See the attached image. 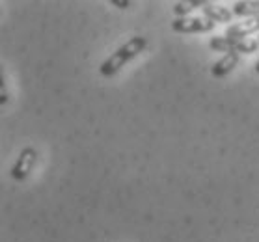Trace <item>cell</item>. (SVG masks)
<instances>
[{
	"mask_svg": "<svg viewBox=\"0 0 259 242\" xmlns=\"http://www.w3.org/2000/svg\"><path fill=\"white\" fill-rule=\"evenodd\" d=\"M146 47H147L146 37H142V36L131 37L129 41L125 43V45H121L116 53H112L103 64H101V67H99L101 75H103V77H114L125 64H129L131 60L136 58L140 53H144Z\"/></svg>",
	"mask_w": 259,
	"mask_h": 242,
	"instance_id": "6da1fadb",
	"label": "cell"
},
{
	"mask_svg": "<svg viewBox=\"0 0 259 242\" xmlns=\"http://www.w3.org/2000/svg\"><path fill=\"white\" fill-rule=\"evenodd\" d=\"M239 60H241V54L239 53L224 54V56L211 67V75L214 78H224L226 75H230V73L235 69L237 64H239Z\"/></svg>",
	"mask_w": 259,
	"mask_h": 242,
	"instance_id": "5b68a950",
	"label": "cell"
},
{
	"mask_svg": "<svg viewBox=\"0 0 259 242\" xmlns=\"http://www.w3.org/2000/svg\"><path fill=\"white\" fill-rule=\"evenodd\" d=\"M201 13L203 17L212 21V23H230L233 19V12L228 10V8L220 6V4H212V2H205L203 8H201Z\"/></svg>",
	"mask_w": 259,
	"mask_h": 242,
	"instance_id": "8992f818",
	"label": "cell"
},
{
	"mask_svg": "<svg viewBox=\"0 0 259 242\" xmlns=\"http://www.w3.org/2000/svg\"><path fill=\"white\" fill-rule=\"evenodd\" d=\"M209 47H211L214 53H224V54L237 53L239 39H230V37H226V36H214V37H211Z\"/></svg>",
	"mask_w": 259,
	"mask_h": 242,
	"instance_id": "ba28073f",
	"label": "cell"
},
{
	"mask_svg": "<svg viewBox=\"0 0 259 242\" xmlns=\"http://www.w3.org/2000/svg\"><path fill=\"white\" fill-rule=\"evenodd\" d=\"M257 32H259V17H250V19H244L242 23L230 24L226 28L224 36L230 37V39H246L248 36L257 34Z\"/></svg>",
	"mask_w": 259,
	"mask_h": 242,
	"instance_id": "277c9868",
	"label": "cell"
},
{
	"mask_svg": "<svg viewBox=\"0 0 259 242\" xmlns=\"http://www.w3.org/2000/svg\"><path fill=\"white\" fill-rule=\"evenodd\" d=\"M257 41H259V36H257Z\"/></svg>",
	"mask_w": 259,
	"mask_h": 242,
	"instance_id": "7c38bea8",
	"label": "cell"
},
{
	"mask_svg": "<svg viewBox=\"0 0 259 242\" xmlns=\"http://www.w3.org/2000/svg\"><path fill=\"white\" fill-rule=\"evenodd\" d=\"M35 162H37V151L34 148H24L12 168V177L15 181H24L32 173Z\"/></svg>",
	"mask_w": 259,
	"mask_h": 242,
	"instance_id": "3957f363",
	"label": "cell"
},
{
	"mask_svg": "<svg viewBox=\"0 0 259 242\" xmlns=\"http://www.w3.org/2000/svg\"><path fill=\"white\" fill-rule=\"evenodd\" d=\"M205 0H187V2H177L174 6V13L177 15V19L187 17V13H190L196 8H203Z\"/></svg>",
	"mask_w": 259,
	"mask_h": 242,
	"instance_id": "9c48e42d",
	"label": "cell"
},
{
	"mask_svg": "<svg viewBox=\"0 0 259 242\" xmlns=\"http://www.w3.org/2000/svg\"><path fill=\"white\" fill-rule=\"evenodd\" d=\"M110 4L116 8H119V10H127V8L131 6L129 0H110Z\"/></svg>",
	"mask_w": 259,
	"mask_h": 242,
	"instance_id": "30bf717a",
	"label": "cell"
},
{
	"mask_svg": "<svg viewBox=\"0 0 259 242\" xmlns=\"http://www.w3.org/2000/svg\"><path fill=\"white\" fill-rule=\"evenodd\" d=\"M255 73H257V75H259V60H257V62H255Z\"/></svg>",
	"mask_w": 259,
	"mask_h": 242,
	"instance_id": "8fae6325",
	"label": "cell"
},
{
	"mask_svg": "<svg viewBox=\"0 0 259 242\" xmlns=\"http://www.w3.org/2000/svg\"><path fill=\"white\" fill-rule=\"evenodd\" d=\"M214 28V23L205 17H181L171 21V30L177 34H205Z\"/></svg>",
	"mask_w": 259,
	"mask_h": 242,
	"instance_id": "7a4b0ae2",
	"label": "cell"
},
{
	"mask_svg": "<svg viewBox=\"0 0 259 242\" xmlns=\"http://www.w3.org/2000/svg\"><path fill=\"white\" fill-rule=\"evenodd\" d=\"M231 12L237 17H259V0H241V2H235Z\"/></svg>",
	"mask_w": 259,
	"mask_h": 242,
	"instance_id": "52a82bcc",
	"label": "cell"
}]
</instances>
